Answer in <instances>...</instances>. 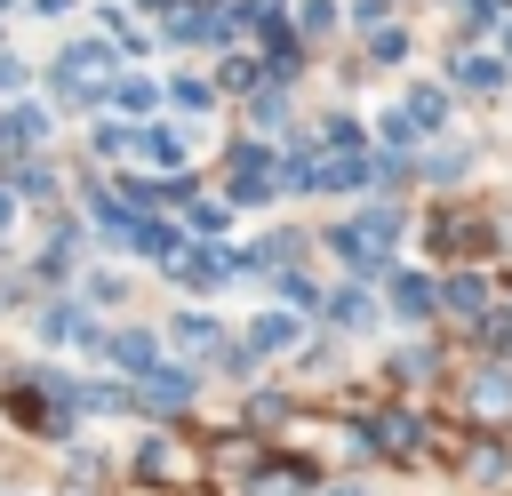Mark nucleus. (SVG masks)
Returning a JSON list of instances; mask_svg holds the SVG:
<instances>
[{
	"mask_svg": "<svg viewBox=\"0 0 512 496\" xmlns=\"http://www.w3.org/2000/svg\"><path fill=\"white\" fill-rule=\"evenodd\" d=\"M16 80H24V64H16V56H0V88H16Z\"/></svg>",
	"mask_w": 512,
	"mask_h": 496,
	"instance_id": "obj_16",
	"label": "nucleus"
},
{
	"mask_svg": "<svg viewBox=\"0 0 512 496\" xmlns=\"http://www.w3.org/2000/svg\"><path fill=\"white\" fill-rule=\"evenodd\" d=\"M112 352H120V360H128V368H144V360H152V336H120V344H112Z\"/></svg>",
	"mask_w": 512,
	"mask_h": 496,
	"instance_id": "obj_15",
	"label": "nucleus"
},
{
	"mask_svg": "<svg viewBox=\"0 0 512 496\" xmlns=\"http://www.w3.org/2000/svg\"><path fill=\"white\" fill-rule=\"evenodd\" d=\"M144 400H152V408H184V400H192V376H184V368H152Z\"/></svg>",
	"mask_w": 512,
	"mask_h": 496,
	"instance_id": "obj_4",
	"label": "nucleus"
},
{
	"mask_svg": "<svg viewBox=\"0 0 512 496\" xmlns=\"http://www.w3.org/2000/svg\"><path fill=\"white\" fill-rule=\"evenodd\" d=\"M328 320H336V328H368V320H376V304H368L360 288H336V296H328Z\"/></svg>",
	"mask_w": 512,
	"mask_h": 496,
	"instance_id": "obj_7",
	"label": "nucleus"
},
{
	"mask_svg": "<svg viewBox=\"0 0 512 496\" xmlns=\"http://www.w3.org/2000/svg\"><path fill=\"white\" fill-rule=\"evenodd\" d=\"M456 88H480L488 96V88H504V64L496 56H456Z\"/></svg>",
	"mask_w": 512,
	"mask_h": 496,
	"instance_id": "obj_5",
	"label": "nucleus"
},
{
	"mask_svg": "<svg viewBox=\"0 0 512 496\" xmlns=\"http://www.w3.org/2000/svg\"><path fill=\"white\" fill-rule=\"evenodd\" d=\"M392 304H400V320H432L440 288H432V280H416V272H400V280H392Z\"/></svg>",
	"mask_w": 512,
	"mask_h": 496,
	"instance_id": "obj_2",
	"label": "nucleus"
},
{
	"mask_svg": "<svg viewBox=\"0 0 512 496\" xmlns=\"http://www.w3.org/2000/svg\"><path fill=\"white\" fill-rule=\"evenodd\" d=\"M440 304H448L456 320H480V312H488V288H480V280H448V288H440Z\"/></svg>",
	"mask_w": 512,
	"mask_h": 496,
	"instance_id": "obj_6",
	"label": "nucleus"
},
{
	"mask_svg": "<svg viewBox=\"0 0 512 496\" xmlns=\"http://www.w3.org/2000/svg\"><path fill=\"white\" fill-rule=\"evenodd\" d=\"M48 192H56L48 168H16V200H48Z\"/></svg>",
	"mask_w": 512,
	"mask_h": 496,
	"instance_id": "obj_10",
	"label": "nucleus"
},
{
	"mask_svg": "<svg viewBox=\"0 0 512 496\" xmlns=\"http://www.w3.org/2000/svg\"><path fill=\"white\" fill-rule=\"evenodd\" d=\"M264 64H272V80H296V64H304V40H296V32H272V56H264Z\"/></svg>",
	"mask_w": 512,
	"mask_h": 496,
	"instance_id": "obj_8",
	"label": "nucleus"
},
{
	"mask_svg": "<svg viewBox=\"0 0 512 496\" xmlns=\"http://www.w3.org/2000/svg\"><path fill=\"white\" fill-rule=\"evenodd\" d=\"M144 8H176V0H144Z\"/></svg>",
	"mask_w": 512,
	"mask_h": 496,
	"instance_id": "obj_18",
	"label": "nucleus"
},
{
	"mask_svg": "<svg viewBox=\"0 0 512 496\" xmlns=\"http://www.w3.org/2000/svg\"><path fill=\"white\" fill-rule=\"evenodd\" d=\"M168 96H176V104H184V112H208V88H200V80H176V88H168Z\"/></svg>",
	"mask_w": 512,
	"mask_h": 496,
	"instance_id": "obj_13",
	"label": "nucleus"
},
{
	"mask_svg": "<svg viewBox=\"0 0 512 496\" xmlns=\"http://www.w3.org/2000/svg\"><path fill=\"white\" fill-rule=\"evenodd\" d=\"M176 344H216V320H200V312H184V320H176Z\"/></svg>",
	"mask_w": 512,
	"mask_h": 496,
	"instance_id": "obj_11",
	"label": "nucleus"
},
{
	"mask_svg": "<svg viewBox=\"0 0 512 496\" xmlns=\"http://www.w3.org/2000/svg\"><path fill=\"white\" fill-rule=\"evenodd\" d=\"M384 16H392V0H360V8H352V24H360V32H376Z\"/></svg>",
	"mask_w": 512,
	"mask_h": 496,
	"instance_id": "obj_12",
	"label": "nucleus"
},
{
	"mask_svg": "<svg viewBox=\"0 0 512 496\" xmlns=\"http://www.w3.org/2000/svg\"><path fill=\"white\" fill-rule=\"evenodd\" d=\"M136 248H144V256H160V264H184V248H192V240H184L176 224H136Z\"/></svg>",
	"mask_w": 512,
	"mask_h": 496,
	"instance_id": "obj_3",
	"label": "nucleus"
},
{
	"mask_svg": "<svg viewBox=\"0 0 512 496\" xmlns=\"http://www.w3.org/2000/svg\"><path fill=\"white\" fill-rule=\"evenodd\" d=\"M64 8H72V0H40V16H64Z\"/></svg>",
	"mask_w": 512,
	"mask_h": 496,
	"instance_id": "obj_17",
	"label": "nucleus"
},
{
	"mask_svg": "<svg viewBox=\"0 0 512 496\" xmlns=\"http://www.w3.org/2000/svg\"><path fill=\"white\" fill-rule=\"evenodd\" d=\"M288 336H296V320H264V328H256V352H272V344H288Z\"/></svg>",
	"mask_w": 512,
	"mask_h": 496,
	"instance_id": "obj_14",
	"label": "nucleus"
},
{
	"mask_svg": "<svg viewBox=\"0 0 512 496\" xmlns=\"http://www.w3.org/2000/svg\"><path fill=\"white\" fill-rule=\"evenodd\" d=\"M40 136H48V112H40V104L0 112V152H24V144H40Z\"/></svg>",
	"mask_w": 512,
	"mask_h": 496,
	"instance_id": "obj_1",
	"label": "nucleus"
},
{
	"mask_svg": "<svg viewBox=\"0 0 512 496\" xmlns=\"http://www.w3.org/2000/svg\"><path fill=\"white\" fill-rule=\"evenodd\" d=\"M128 144H136V152H144V160H168V168H176V152H184V144H176V136H168V128H136V136H128Z\"/></svg>",
	"mask_w": 512,
	"mask_h": 496,
	"instance_id": "obj_9",
	"label": "nucleus"
}]
</instances>
